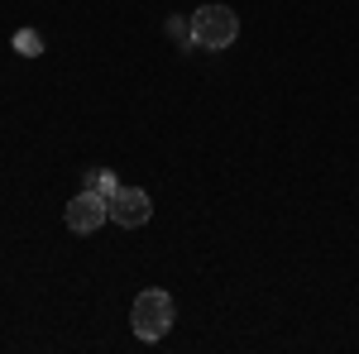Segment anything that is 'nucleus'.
Listing matches in <instances>:
<instances>
[{
  "label": "nucleus",
  "mask_w": 359,
  "mask_h": 354,
  "mask_svg": "<svg viewBox=\"0 0 359 354\" xmlns=\"http://www.w3.org/2000/svg\"><path fill=\"white\" fill-rule=\"evenodd\" d=\"M82 187L86 191H101V196H115L120 182H115V172H106V168H86V172H82Z\"/></svg>",
  "instance_id": "5"
},
{
  "label": "nucleus",
  "mask_w": 359,
  "mask_h": 354,
  "mask_svg": "<svg viewBox=\"0 0 359 354\" xmlns=\"http://www.w3.org/2000/svg\"><path fill=\"white\" fill-rule=\"evenodd\" d=\"M149 216H154L149 191H144V187H125V182H120V191L111 196V220H115V225H125V230H139V225H149Z\"/></svg>",
  "instance_id": "4"
},
{
  "label": "nucleus",
  "mask_w": 359,
  "mask_h": 354,
  "mask_svg": "<svg viewBox=\"0 0 359 354\" xmlns=\"http://www.w3.org/2000/svg\"><path fill=\"white\" fill-rule=\"evenodd\" d=\"M15 53H25V57H39L43 53V39H39V29H15Z\"/></svg>",
  "instance_id": "6"
},
{
  "label": "nucleus",
  "mask_w": 359,
  "mask_h": 354,
  "mask_svg": "<svg viewBox=\"0 0 359 354\" xmlns=\"http://www.w3.org/2000/svg\"><path fill=\"white\" fill-rule=\"evenodd\" d=\"M168 34H172V39L182 43V48H196V43H192V20H182V15H172V20H168Z\"/></svg>",
  "instance_id": "7"
},
{
  "label": "nucleus",
  "mask_w": 359,
  "mask_h": 354,
  "mask_svg": "<svg viewBox=\"0 0 359 354\" xmlns=\"http://www.w3.org/2000/svg\"><path fill=\"white\" fill-rule=\"evenodd\" d=\"M172 316H177L172 297H168L163 287H149V292H139V297H135L130 326H135L139 340H163L168 330H172Z\"/></svg>",
  "instance_id": "2"
},
{
  "label": "nucleus",
  "mask_w": 359,
  "mask_h": 354,
  "mask_svg": "<svg viewBox=\"0 0 359 354\" xmlns=\"http://www.w3.org/2000/svg\"><path fill=\"white\" fill-rule=\"evenodd\" d=\"M67 230H77V235H96L106 220H111V196H101V191H77L72 201H67Z\"/></svg>",
  "instance_id": "3"
},
{
  "label": "nucleus",
  "mask_w": 359,
  "mask_h": 354,
  "mask_svg": "<svg viewBox=\"0 0 359 354\" xmlns=\"http://www.w3.org/2000/svg\"><path fill=\"white\" fill-rule=\"evenodd\" d=\"M240 39V15L230 5H201L192 15V43L206 53H221Z\"/></svg>",
  "instance_id": "1"
}]
</instances>
